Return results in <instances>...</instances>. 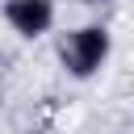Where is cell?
<instances>
[{
  "mask_svg": "<svg viewBox=\"0 0 134 134\" xmlns=\"http://www.w3.org/2000/svg\"><path fill=\"white\" fill-rule=\"evenodd\" d=\"M84 4H113V0H84Z\"/></svg>",
  "mask_w": 134,
  "mask_h": 134,
  "instance_id": "obj_3",
  "label": "cell"
},
{
  "mask_svg": "<svg viewBox=\"0 0 134 134\" xmlns=\"http://www.w3.org/2000/svg\"><path fill=\"white\" fill-rule=\"evenodd\" d=\"M0 13H4V21H8V29H13L17 38H25V42L46 38V34L54 29V17H59L54 0H4Z\"/></svg>",
  "mask_w": 134,
  "mask_h": 134,
  "instance_id": "obj_2",
  "label": "cell"
},
{
  "mask_svg": "<svg viewBox=\"0 0 134 134\" xmlns=\"http://www.w3.org/2000/svg\"><path fill=\"white\" fill-rule=\"evenodd\" d=\"M113 54V34L92 21V25H75L59 38V63L71 80H92Z\"/></svg>",
  "mask_w": 134,
  "mask_h": 134,
  "instance_id": "obj_1",
  "label": "cell"
}]
</instances>
